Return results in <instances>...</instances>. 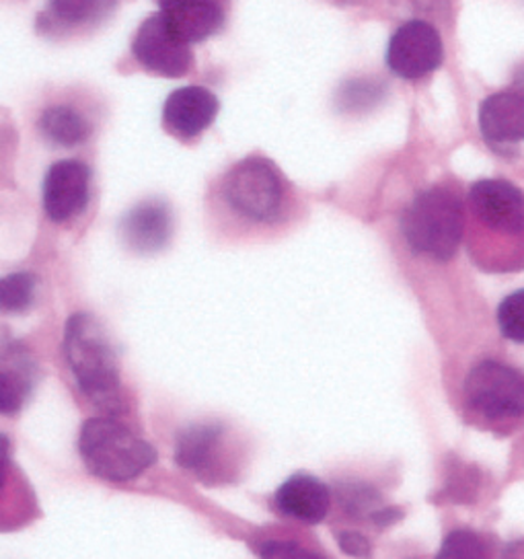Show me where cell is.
Here are the masks:
<instances>
[{
  "instance_id": "1",
  "label": "cell",
  "mask_w": 524,
  "mask_h": 559,
  "mask_svg": "<svg viewBox=\"0 0 524 559\" xmlns=\"http://www.w3.org/2000/svg\"><path fill=\"white\" fill-rule=\"evenodd\" d=\"M62 349L81 393L107 416H120L126 409L120 360L104 325L93 314H72L64 328Z\"/></svg>"
},
{
  "instance_id": "2",
  "label": "cell",
  "mask_w": 524,
  "mask_h": 559,
  "mask_svg": "<svg viewBox=\"0 0 524 559\" xmlns=\"http://www.w3.org/2000/svg\"><path fill=\"white\" fill-rule=\"evenodd\" d=\"M79 454L91 475L114 484L132 481L157 463L155 447L111 416L83 424Z\"/></svg>"
},
{
  "instance_id": "3",
  "label": "cell",
  "mask_w": 524,
  "mask_h": 559,
  "mask_svg": "<svg viewBox=\"0 0 524 559\" xmlns=\"http://www.w3.org/2000/svg\"><path fill=\"white\" fill-rule=\"evenodd\" d=\"M402 233L412 251L449 262L465 233V204L449 188L424 190L405 210Z\"/></svg>"
},
{
  "instance_id": "4",
  "label": "cell",
  "mask_w": 524,
  "mask_h": 559,
  "mask_svg": "<svg viewBox=\"0 0 524 559\" xmlns=\"http://www.w3.org/2000/svg\"><path fill=\"white\" fill-rule=\"evenodd\" d=\"M284 181L267 158H245L225 179L228 206L255 223L276 221L284 206Z\"/></svg>"
},
{
  "instance_id": "5",
  "label": "cell",
  "mask_w": 524,
  "mask_h": 559,
  "mask_svg": "<svg viewBox=\"0 0 524 559\" xmlns=\"http://www.w3.org/2000/svg\"><path fill=\"white\" fill-rule=\"evenodd\" d=\"M465 402L484 418H521L524 372L498 360H484L465 379Z\"/></svg>"
},
{
  "instance_id": "6",
  "label": "cell",
  "mask_w": 524,
  "mask_h": 559,
  "mask_svg": "<svg viewBox=\"0 0 524 559\" xmlns=\"http://www.w3.org/2000/svg\"><path fill=\"white\" fill-rule=\"evenodd\" d=\"M132 53L142 69L158 76L181 79L192 69L190 44L175 34L160 13L151 15L140 25Z\"/></svg>"
},
{
  "instance_id": "7",
  "label": "cell",
  "mask_w": 524,
  "mask_h": 559,
  "mask_svg": "<svg viewBox=\"0 0 524 559\" xmlns=\"http://www.w3.org/2000/svg\"><path fill=\"white\" fill-rule=\"evenodd\" d=\"M225 437L227 430L221 424H193L183 428L175 440V463L210 486L227 481Z\"/></svg>"
},
{
  "instance_id": "8",
  "label": "cell",
  "mask_w": 524,
  "mask_h": 559,
  "mask_svg": "<svg viewBox=\"0 0 524 559\" xmlns=\"http://www.w3.org/2000/svg\"><path fill=\"white\" fill-rule=\"evenodd\" d=\"M442 39L426 21H409L402 25L389 41L386 67L397 76L416 81L442 64Z\"/></svg>"
},
{
  "instance_id": "9",
  "label": "cell",
  "mask_w": 524,
  "mask_h": 559,
  "mask_svg": "<svg viewBox=\"0 0 524 559\" xmlns=\"http://www.w3.org/2000/svg\"><path fill=\"white\" fill-rule=\"evenodd\" d=\"M469 206L484 227L507 235H524V193L507 179H479L469 190Z\"/></svg>"
},
{
  "instance_id": "10",
  "label": "cell",
  "mask_w": 524,
  "mask_h": 559,
  "mask_svg": "<svg viewBox=\"0 0 524 559\" xmlns=\"http://www.w3.org/2000/svg\"><path fill=\"white\" fill-rule=\"evenodd\" d=\"M91 171L81 160H58L48 169L41 188L44 212L53 223H67L88 204Z\"/></svg>"
},
{
  "instance_id": "11",
  "label": "cell",
  "mask_w": 524,
  "mask_h": 559,
  "mask_svg": "<svg viewBox=\"0 0 524 559\" xmlns=\"http://www.w3.org/2000/svg\"><path fill=\"white\" fill-rule=\"evenodd\" d=\"M279 514L305 524L325 521L332 508V489L309 473L290 475L274 493Z\"/></svg>"
},
{
  "instance_id": "12",
  "label": "cell",
  "mask_w": 524,
  "mask_h": 559,
  "mask_svg": "<svg viewBox=\"0 0 524 559\" xmlns=\"http://www.w3.org/2000/svg\"><path fill=\"white\" fill-rule=\"evenodd\" d=\"M218 116V99L204 87H181L163 107L165 126L181 139L200 136Z\"/></svg>"
},
{
  "instance_id": "13",
  "label": "cell",
  "mask_w": 524,
  "mask_h": 559,
  "mask_svg": "<svg viewBox=\"0 0 524 559\" xmlns=\"http://www.w3.org/2000/svg\"><path fill=\"white\" fill-rule=\"evenodd\" d=\"M167 25L188 44H198L216 34L225 23L218 0H158Z\"/></svg>"
},
{
  "instance_id": "14",
  "label": "cell",
  "mask_w": 524,
  "mask_h": 559,
  "mask_svg": "<svg viewBox=\"0 0 524 559\" xmlns=\"http://www.w3.org/2000/svg\"><path fill=\"white\" fill-rule=\"evenodd\" d=\"M479 130L491 146H507L524 140V93H493L479 107Z\"/></svg>"
},
{
  "instance_id": "15",
  "label": "cell",
  "mask_w": 524,
  "mask_h": 559,
  "mask_svg": "<svg viewBox=\"0 0 524 559\" xmlns=\"http://www.w3.org/2000/svg\"><path fill=\"white\" fill-rule=\"evenodd\" d=\"M120 230L130 249L153 253L163 249L171 237V212L165 202L158 200L140 202L123 216Z\"/></svg>"
},
{
  "instance_id": "16",
  "label": "cell",
  "mask_w": 524,
  "mask_h": 559,
  "mask_svg": "<svg viewBox=\"0 0 524 559\" xmlns=\"http://www.w3.org/2000/svg\"><path fill=\"white\" fill-rule=\"evenodd\" d=\"M35 383V362L29 352L17 342L2 348V377H0V405L7 416L17 414L25 405Z\"/></svg>"
},
{
  "instance_id": "17",
  "label": "cell",
  "mask_w": 524,
  "mask_h": 559,
  "mask_svg": "<svg viewBox=\"0 0 524 559\" xmlns=\"http://www.w3.org/2000/svg\"><path fill=\"white\" fill-rule=\"evenodd\" d=\"M39 132L56 146H79L88 139L91 123L69 105H56L41 114Z\"/></svg>"
},
{
  "instance_id": "18",
  "label": "cell",
  "mask_w": 524,
  "mask_h": 559,
  "mask_svg": "<svg viewBox=\"0 0 524 559\" xmlns=\"http://www.w3.org/2000/svg\"><path fill=\"white\" fill-rule=\"evenodd\" d=\"M118 0H50L48 19L58 27H88L111 15Z\"/></svg>"
},
{
  "instance_id": "19",
  "label": "cell",
  "mask_w": 524,
  "mask_h": 559,
  "mask_svg": "<svg viewBox=\"0 0 524 559\" xmlns=\"http://www.w3.org/2000/svg\"><path fill=\"white\" fill-rule=\"evenodd\" d=\"M39 280L29 272L4 276L0 282V302L4 313H27L34 307Z\"/></svg>"
},
{
  "instance_id": "20",
  "label": "cell",
  "mask_w": 524,
  "mask_h": 559,
  "mask_svg": "<svg viewBox=\"0 0 524 559\" xmlns=\"http://www.w3.org/2000/svg\"><path fill=\"white\" fill-rule=\"evenodd\" d=\"M437 559H491L486 539L467 528H458L446 535L440 545Z\"/></svg>"
},
{
  "instance_id": "21",
  "label": "cell",
  "mask_w": 524,
  "mask_h": 559,
  "mask_svg": "<svg viewBox=\"0 0 524 559\" xmlns=\"http://www.w3.org/2000/svg\"><path fill=\"white\" fill-rule=\"evenodd\" d=\"M340 504L356 519H372L383 508V498L367 484H346L340 488Z\"/></svg>"
},
{
  "instance_id": "22",
  "label": "cell",
  "mask_w": 524,
  "mask_h": 559,
  "mask_svg": "<svg viewBox=\"0 0 524 559\" xmlns=\"http://www.w3.org/2000/svg\"><path fill=\"white\" fill-rule=\"evenodd\" d=\"M498 328L510 342L524 344V288L508 295L500 302V307H498Z\"/></svg>"
},
{
  "instance_id": "23",
  "label": "cell",
  "mask_w": 524,
  "mask_h": 559,
  "mask_svg": "<svg viewBox=\"0 0 524 559\" xmlns=\"http://www.w3.org/2000/svg\"><path fill=\"white\" fill-rule=\"evenodd\" d=\"M260 559H327L313 549H307L297 542H286V539H270V542L260 543L258 547Z\"/></svg>"
},
{
  "instance_id": "24",
  "label": "cell",
  "mask_w": 524,
  "mask_h": 559,
  "mask_svg": "<svg viewBox=\"0 0 524 559\" xmlns=\"http://www.w3.org/2000/svg\"><path fill=\"white\" fill-rule=\"evenodd\" d=\"M337 543H340V549H342L344 554L352 556V558L370 559V556H372L370 542H368L362 533L342 531V533L337 535Z\"/></svg>"
},
{
  "instance_id": "25",
  "label": "cell",
  "mask_w": 524,
  "mask_h": 559,
  "mask_svg": "<svg viewBox=\"0 0 524 559\" xmlns=\"http://www.w3.org/2000/svg\"><path fill=\"white\" fill-rule=\"evenodd\" d=\"M403 519L402 508L391 507L381 508L379 512H374V516L370 519V523L377 524L379 528H386V526H393L395 523H400Z\"/></svg>"
},
{
  "instance_id": "26",
  "label": "cell",
  "mask_w": 524,
  "mask_h": 559,
  "mask_svg": "<svg viewBox=\"0 0 524 559\" xmlns=\"http://www.w3.org/2000/svg\"><path fill=\"white\" fill-rule=\"evenodd\" d=\"M504 559H524V542L512 543L504 554Z\"/></svg>"
}]
</instances>
